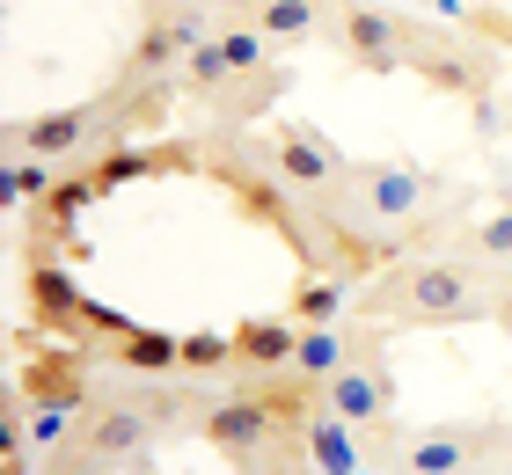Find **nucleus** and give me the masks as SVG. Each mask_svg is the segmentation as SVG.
<instances>
[{
    "label": "nucleus",
    "mask_w": 512,
    "mask_h": 475,
    "mask_svg": "<svg viewBox=\"0 0 512 475\" xmlns=\"http://www.w3.org/2000/svg\"><path fill=\"white\" fill-rule=\"evenodd\" d=\"M330 475H366V468H359V461H352V468H330Z\"/></svg>",
    "instance_id": "obj_23"
},
{
    "label": "nucleus",
    "mask_w": 512,
    "mask_h": 475,
    "mask_svg": "<svg viewBox=\"0 0 512 475\" xmlns=\"http://www.w3.org/2000/svg\"><path fill=\"white\" fill-rule=\"evenodd\" d=\"M242 74H264V30H220L191 52L198 88H220V81H242Z\"/></svg>",
    "instance_id": "obj_3"
},
{
    "label": "nucleus",
    "mask_w": 512,
    "mask_h": 475,
    "mask_svg": "<svg viewBox=\"0 0 512 475\" xmlns=\"http://www.w3.org/2000/svg\"><path fill=\"white\" fill-rule=\"evenodd\" d=\"M176 52H183V37L169 30V22H154V30L139 37V52H132V74H161V66H169Z\"/></svg>",
    "instance_id": "obj_19"
},
{
    "label": "nucleus",
    "mask_w": 512,
    "mask_h": 475,
    "mask_svg": "<svg viewBox=\"0 0 512 475\" xmlns=\"http://www.w3.org/2000/svg\"><path fill=\"white\" fill-rule=\"evenodd\" d=\"M344 366H352V351H344L337 322L330 329H300V344H293V373L300 380H337Z\"/></svg>",
    "instance_id": "obj_10"
},
{
    "label": "nucleus",
    "mask_w": 512,
    "mask_h": 475,
    "mask_svg": "<svg viewBox=\"0 0 512 475\" xmlns=\"http://www.w3.org/2000/svg\"><path fill=\"white\" fill-rule=\"evenodd\" d=\"M227 8H249V0H227Z\"/></svg>",
    "instance_id": "obj_24"
},
{
    "label": "nucleus",
    "mask_w": 512,
    "mask_h": 475,
    "mask_svg": "<svg viewBox=\"0 0 512 475\" xmlns=\"http://www.w3.org/2000/svg\"><path fill=\"white\" fill-rule=\"evenodd\" d=\"M498 315H505V322H512V293H505V300H498Z\"/></svg>",
    "instance_id": "obj_22"
},
{
    "label": "nucleus",
    "mask_w": 512,
    "mask_h": 475,
    "mask_svg": "<svg viewBox=\"0 0 512 475\" xmlns=\"http://www.w3.org/2000/svg\"><path fill=\"white\" fill-rule=\"evenodd\" d=\"M147 432H154V410H147V402H139V410H110V417L88 424V461H125V454L147 446Z\"/></svg>",
    "instance_id": "obj_7"
},
{
    "label": "nucleus",
    "mask_w": 512,
    "mask_h": 475,
    "mask_svg": "<svg viewBox=\"0 0 512 475\" xmlns=\"http://www.w3.org/2000/svg\"><path fill=\"white\" fill-rule=\"evenodd\" d=\"M300 322H242L235 329V366H293Z\"/></svg>",
    "instance_id": "obj_9"
},
{
    "label": "nucleus",
    "mask_w": 512,
    "mask_h": 475,
    "mask_svg": "<svg viewBox=\"0 0 512 475\" xmlns=\"http://www.w3.org/2000/svg\"><path fill=\"white\" fill-rule=\"evenodd\" d=\"M388 293H403V307L417 322H461V315H476V285L461 278L454 264H417L388 285Z\"/></svg>",
    "instance_id": "obj_1"
},
{
    "label": "nucleus",
    "mask_w": 512,
    "mask_h": 475,
    "mask_svg": "<svg viewBox=\"0 0 512 475\" xmlns=\"http://www.w3.org/2000/svg\"><path fill=\"white\" fill-rule=\"evenodd\" d=\"M337 315H344V285H337V278H308V285L293 293V322H300V329H330Z\"/></svg>",
    "instance_id": "obj_12"
},
{
    "label": "nucleus",
    "mask_w": 512,
    "mask_h": 475,
    "mask_svg": "<svg viewBox=\"0 0 512 475\" xmlns=\"http://www.w3.org/2000/svg\"><path fill=\"white\" fill-rule=\"evenodd\" d=\"M461 461H469V439H454V432H432V439H417L410 454H403L410 475H454Z\"/></svg>",
    "instance_id": "obj_15"
},
{
    "label": "nucleus",
    "mask_w": 512,
    "mask_h": 475,
    "mask_svg": "<svg viewBox=\"0 0 512 475\" xmlns=\"http://www.w3.org/2000/svg\"><path fill=\"white\" fill-rule=\"evenodd\" d=\"M88 132H96V110H44V117H30V125H8V154L30 147L44 161H66L74 147H88Z\"/></svg>",
    "instance_id": "obj_4"
},
{
    "label": "nucleus",
    "mask_w": 512,
    "mask_h": 475,
    "mask_svg": "<svg viewBox=\"0 0 512 475\" xmlns=\"http://www.w3.org/2000/svg\"><path fill=\"white\" fill-rule=\"evenodd\" d=\"M183 366H191V373L235 366V337H213V329H198V337H183Z\"/></svg>",
    "instance_id": "obj_20"
},
{
    "label": "nucleus",
    "mask_w": 512,
    "mask_h": 475,
    "mask_svg": "<svg viewBox=\"0 0 512 475\" xmlns=\"http://www.w3.org/2000/svg\"><path fill=\"white\" fill-rule=\"evenodd\" d=\"M330 410H337L344 424H374V417L388 410V380H381L374 366H344V373L330 380Z\"/></svg>",
    "instance_id": "obj_8"
},
{
    "label": "nucleus",
    "mask_w": 512,
    "mask_h": 475,
    "mask_svg": "<svg viewBox=\"0 0 512 475\" xmlns=\"http://www.w3.org/2000/svg\"><path fill=\"white\" fill-rule=\"evenodd\" d=\"M271 161H278V176H286L293 190H322L337 176V147L330 139H315V132H278V147H271Z\"/></svg>",
    "instance_id": "obj_5"
},
{
    "label": "nucleus",
    "mask_w": 512,
    "mask_h": 475,
    "mask_svg": "<svg viewBox=\"0 0 512 475\" xmlns=\"http://www.w3.org/2000/svg\"><path fill=\"white\" fill-rule=\"evenodd\" d=\"M344 52L359 66H403V30L381 8H344Z\"/></svg>",
    "instance_id": "obj_6"
},
{
    "label": "nucleus",
    "mask_w": 512,
    "mask_h": 475,
    "mask_svg": "<svg viewBox=\"0 0 512 475\" xmlns=\"http://www.w3.org/2000/svg\"><path fill=\"white\" fill-rule=\"evenodd\" d=\"M74 432H81L74 402H37V410H30V432H22V439H30V446H44V454H59V446L74 439Z\"/></svg>",
    "instance_id": "obj_17"
},
{
    "label": "nucleus",
    "mask_w": 512,
    "mask_h": 475,
    "mask_svg": "<svg viewBox=\"0 0 512 475\" xmlns=\"http://www.w3.org/2000/svg\"><path fill=\"white\" fill-rule=\"evenodd\" d=\"M308 446H315L322 475H330V468H352V461H359V446H352V424H344L337 410H330V417H322L315 432H308Z\"/></svg>",
    "instance_id": "obj_18"
},
{
    "label": "nucleus",
    "mask_w": 512,
    "mask_h": 475,
    "mask_svg": "<svg viewBox=\"0 0 512 475\" xmlns=\"http://www.w3.org/2000/svg\"><path fill=\"white\" fill-rule=\"evenodd\" d=\"M476 249H483V256H512V212H498V220L476 234Z\"/></svg>",
    "instance_id": "obj_21"
},
{
    "label": "nucleus",
    "mask_w": 512,
    "mask_h": 475,
    "mask_svg": "<svg viewBox=\"0 0 512 475\" xmlns=\"http://www.w3.org/2000/svg\"><path fill=\"white\" fill-rule=\"evenodd\" d=\"M315 22H322L315 0H256V30L264 37H308Z\"/></svg>",
    "instance_id": "obj_14"
},
{
    "label": "nucleus",
    "mask_w": 512,
    "mask_h": 475,
    "mask_svg": "<svg viewBox=\"0 0 512 475\" xmlns=\"http://www.w3.org/2000/svg\"><path fill=\"white\" fill-rule=\"evenodd\" d=\"M125 366L169 373V366H183V337H161V329H125Z\"/></svg>",
    "instance_id": "obj_13"
},
{
    "label": "nucleus",
    "mask_w": 512,
    "mask_h": 475,
    "mask_svg": "<svg viewBox=\"0 0 512 475\" xmlns=\"http://www.w3.org/2000/svg\"><path fill=\"white\" fill-rule=\"evenodd\" d=\"M0 176H8V205H30V198H44V190H52V161L30 154V147H15Z\"/></svg>",
    "instance_id": "obj_16"
},
{
    "label": "nucleus",
    "mask_w": 512,
    "mask_h": 475,
    "mask_svg": "<svg viewBox=\"0 0 512 475\" xmlns=\"http://www.w3.org/2000/svg\"><path fill=\"white\" fill-rule=\"evenodd\" d=\"M366 198H374L381 220H403V212L425 205V176H417V169H374V176H366Z\"/></svg>",
    "instance_id": "obj_11"
},
{
    "label": "nucleus",
    "mask_w": 512,
    "mask_h": 475,
    "mask_svg": "<svg viewBox=\"0 0 512 475\" xmlns=\"http://www.w3.org/2000/svg\"><path fill=\"white\" fill-rule=\"evenodd\" d=\"M271 424H278V417H271L264 395H227V402H213V410H205V439H213L220 454L249 461V454H264Z\"/></svg>",
    "instance_id": "obj_2"
}]
</instances>
